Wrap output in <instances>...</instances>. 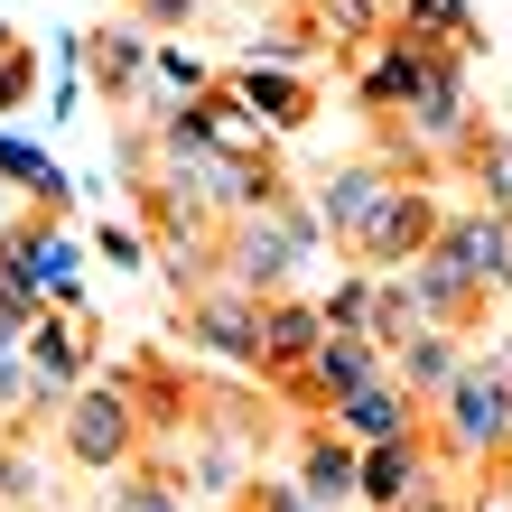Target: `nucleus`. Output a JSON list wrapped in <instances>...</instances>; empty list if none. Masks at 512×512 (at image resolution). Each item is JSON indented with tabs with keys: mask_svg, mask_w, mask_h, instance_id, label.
<instances>
[{
	"mask_svg": "<svg viewBox=\"0 0 512 512\" xmlns=\"http://www.w3.org/2000/svg\"><path fill=\"white\" fill-rule=\"evenodd\" d=\"M438 224H447V205H438L429 187H410V177H401V187L373 205V224L354 233L345 252H354V270H410L419 252L438 243Z\"/></svg>",
	"mask_w": 512,
	"mask_h": 512,
	"instance_id": "3",
	"label": "nucleus"
},
{
	"mask_svg": "<svg viewBox=\"0 0 512 512\" xmlns=\"http://www.w3.org/2000/svg\"><path fill=\"white\" fill-rule=\"evenodd\" d=\"M429 447H438L457 475H466V466H503V457H512V382L494 373V354H485V364L466 354V373L438 391V410H429Z\"/></svg>",
	"mask_w": 512,
	"mask_h": 512,
	"instance_id": "1",
	"label": "nucleus"
},
{
	"mask_svg": "<svg viewBox=\"0 0 512 512\" xmlns=\"http://www.w3.org/2000/svg\"><path fill=\"white\" fill-rule=\"evenodd\" d=\"M103 261L112 270H140V233L131 224H103Z\"/></svg>",
	"mask_w": 512,
	"mask_h": 512,
	"instance_id": "23",
	"label": "nucleus"
},
{
	"mask_svg": "<svg viewBox=\"0 0 512 512\" xmlns=\"http://www.w3.org/2000/svg\"><path fill=\"white\" fill-rule=\"evenodd\" d=\"M317 336H326V308H317V298H261V373L270 382H289L298 364H308V354H317Z\"/></svg>",
	"mask_w": 512,
	"mask_h": 512,
	"instance_id": "11",
	"label": "nucleus"
},
{
	"mask_svg": "<svg viewBox=\"0 0 512 512\" xmlns=\"http://www.w3.org/2000/svg\"><path fill=\"white\" fill-rule=\"evenodd\" d=\"M354 485H364V447H354L336 419H326V429H308V447H298V494H308L317 512H345Z\"/></svg>",
	"mask_w": 512,
	"mask_h": 512,
	"instance_id": "9",
	"label": "nucleus"
},
{
	"mask_svg": "<svg viewBox=\"0 0 512 512\" xmlns=\"http://www.w3.org/2000/svg\"><path fill=\"white\" fill-rule=\"evenodd\" d=\"M28 326H38V298L0 280V354H19V345H28Z\"/></svg>",
	"mask_w": 512,
	"mask_h": 512,
	"instance_id": "21",
	"label": "nucleus"
},
{
	"mask_svg": "<svg viewBox=\"0 0 512 512\" xmlns=\"http://www.w3.org/2000/svg\"><path fill=\"white\" fill-rule=\"evenodd\" d=\"M149 47H159V38H149L140 19H131V28H84V38H75V66L94 75V94L131 103V94H140V75H149Z\"/></svg>",
	"mask_w": 512,
	"mask_h": 512,
	"instance_id": "10",
	"label": "nucleus"
},
{
	"mask_svg": "<svg viewBox=\"0 0 512 512\" xmlns=\"http://www.w3.org/2000/svg\"><path fill=\"white\" fill-rule=\"evenodd\" d=\"M457 373H466V336H457V326H419V336L391 354V382H401L419 410H438V391Z\"/></svg>",
	"mask_w": 512,
	"mask_h": 512,
	"instance_id": "12",
	"label": "nucleus"
},
{
	"mask_svg": "<svg viewBox=\"0 0 512 512\" xmlns=\"http://www.w3.org/2000/svg\"><path fill=\"white\" fill-rule=\"evenodd\" d=\"M10 47H19V28H10V19H0V56H10Z\"/></svg>",
	"mask_w": 512,
	"mask_h": 512,
	"instance_id": "25",
	"label": "nucleus"
},
{
	"mask_svg": "<svg viewBox=\"0 0 512 512\" xmlns=\"http://www.w3.org/2000/svg\"><path fill=\"white\" fill-rule=\"evenodd\" d=\"M289 10H326V0H289Z\"/></svg>",
	"mask_w": 512,
	"mask_h": 512,
	"instance_id": "26",
	"label": "nucleus"
},
{
	"mask_svg": "<svg viewBox=\"0 0 512 512\" xmlns=\"http://www.w3.org/2000/svg\"><path fill=\"white\" fill-rule=\"evenodd\" d=\"M466 159H475V177H485V205H494V215H512V131H475Z\"/></svg>",
	"mask_w": 512,
	"mask_h": 512,
	"instance_id": "17",
	"label": "nucleus"
},
{
	"mask_svg": "<svg viewBox=\"0 0 512 512\" xmlns=\"http://www.w3.org/2000/svg\"><path fill=\"white\" fill-rule=\"evenodd\" d=\"M382 373H391V354L364 336V326H326L317 354H308V364H298L280 391H298V401H317V410H336L345 391H364V382H382Z\"/></svg>",
	"mask_w": 512,
	"mask_h": 512,
	"instance_id": "5",
	"label": "nucleus"
},
{
	"mask_svg": "<svg viewBox=\"0 0 512 512\" xmlns=\"http://www.w3.org/2000/svg\"><path fill=\"white\" fill-rule=\"evenodd\" d=\"M131 19L159 38V28H187V19H196V0H131Z\"/></svg>",
	"mask_w": 512,
	"mask_h": 512,
	"instance_id": "22",
	"label": "nucleus"
},
{
	"mask_svg": "<svg viewBox=\"0 0 512 512\" xmlns=\"http://www.w3.org/2000/svg\"><path fill=\"white\" fill-rule=\"evenodd\" d=\"M429 419H419L410 438H382L364 447V485H354V503L364 512H401V503H429Z\"/></svg>",
	"mask_w": 512,
	"mask_h": 512,
	"instance_id": "6",
	"label": "nucleus"
},
{
	"mask_svg": "<svg viewBox=\"0 0 512 512\" xmlns=\"http://www.w3.org/2000/svg\"><path fill=\"white\" fill-rule=\"evenodd\" d=\"M19 205H28L19 187H0V233H10V224H19Z\"/></svg>",
	"mask_w": 512,
	"mask_h": 512,
	"instance_id": "24",
	"label": "nucleus"
},
{
	"mask_svg": "<svg viewBox=\"0 0 512 512\" xmlns=\"http://www.w3.org/2000/svg\"><path fill=\"white\" fill-rule=\"evenodd\" d=\"M0 187H19L28 205H38V215H56V205H66V168H56L47 149H28V140H10V131H0Z\"/></svg>",
	"mask_w": 512,
	"mask_h": 512,
	"instance_id": "15",
	"label": "nucleus"
},
{
	"mask_svg": "<svg viewBox=\"0 0 512 512\" xmlns=\"http://www.w3.org/2000/svg\"><path fill=\"white\" fill-rule=\"evenodd\" d=\"M103 512H187V485H177L168 466H122L112 494H103Z\"/></svg>",
	"mask_w": 512,
	"mask_h": 512,
	"instance_id": "16",
	"label": "nucleus"
},
{
	"mask_svg": "<svg viewBox=\"0 0 512 512\" xmlns=\"http://www.w3.org/2000/svg\"><path fill=\"white\" fill-rule=\"evenodd\" d=\"M149 75H159V84H168L177 103H205V94H215V75H205V66H196L187 47H149Z\"/></svg>",
	"mask_w": 512,
	"mask_h": 512,
	"instance_id": "19",
	"label": "nucleus"
},
{
	"mask_svg": "<svg viewBox=\"0 0 512 512\" xmlns=\"http://www.w3.org/2000/svg\"><path fill=\"white\" fill-rule=\"evenodd\" d=\"M56 447H66L84 475H122L140 447H149V419H140V401L122 391V373L66 391V410H56Z\"/></svg>",
	"mask_w": 512,
	"mask_h": 512,
	"instance_id": "2",
	"label": "nucleus"
},
{
	"mask_svg": "<svg viewBox=\"0 0 512 512\" xmlns=\"http://www.w3.org/2000/svg\"><path fill=\"white\" fill-rule=\"evenodd\" d=\"M233 94H243V122H261V131H298V122L317 112L308 75H298V66H261V56L233 75Z\"/></svg>",
	"mask_w": 512,
	"mask_h": 512,
	"instance_id": "13",
	"label": "nucleus"
},
{
	"mask_svg": "<svg viewBox=\"0 0 512 512\" xmlns=\"http://www.w3.org/2000/svg\"><path fill=\"white\" fill-rule=\"evenodd\" d=\"M373 289H382V270H345V280L317 298L326 326H373Z\"/></svg>",
	"mask_w": 512,
	"mask_h": 512,
	"instance_id": "18",
	"label": "nucleus"
},
{
	"mask_svg": "<svg viewBox=\"0 0 512 512\" xmlns=\"http://www.w3.org/2000/svg\"><path fill=\"white\" fill-rule=\"evenodd\" d=\"M0 457H10V429H0Z\"/></svg>",
	"mask_w": 512,
	"mask_h": 512,
	"instance_id": "27",
	"label": "nucleus"
},
{
	"mask_svg": "<svg viewBox=\"0 0 512 512\" xmlns=\"http://www.w3.org/2000/svg\"><path fill=\"white\" fill-rule=\"evenodd\" d=\"M391 187H401V177H391L382 159H345V168H326L317 177V233H336V243H354V233H364L373 224V205L391 196Z\"/></svg>",
	"mask_w": 512,
	"mask_h": 512,
	"instance_id": "8",
	"label": "nucleus"
},
{
	"mask_svg": "<svg viewBox=\"0 0 512 512\" xmlns=\"http://www.w3.org/2000/svg\"><path fill=\"white\" fill-rule=\"evenodd\" d=\"M187 336L205 345V354H224V364H261V298H243V289H196L187 298Z\"/></svg>",
	"mask_w": 512,
	"mask_h": 512,
	"instance_id": "7",
	"label": "nucleus"
},
{
	"mask_svg": "<svg viewBox=\"0 0 512 512\" xmlns=\"http://www.w3.org/2000/svg\"><path fill=\"white\" fill-rule=\"evenodd\" d=\"M429 252L457 270V280L485 298V308H494V298H512V215H494V205H466V215H447Z\"/></svg>",
	"mask_w": 512,
	"mask_h": 512,
	"instance_id": "4",
	"label": "nucleus"
},
{
	"mask_svg": "<svg viewBox=\"0 0 512 512\" xmlns=\"http://www.w3.org/2000/svg\"><path fill=\"white\" fill-rule=\"evenodd\" d=\"M419 419H429V410H419V401H410V391L391 382V373H382V382H364V391H345V401H336V429H345L354 447H382V438H410Z\"/></svg>",
	"mask_w": 512,
	"mask_h": 512,
	"instance_id": "14",
	"label": "nucleus"
},
{
	"mask_svg": "<svg viewBox=\"0 0 512 512\" xmlns=\"http://www.w3.org/2000/svg\"><path fill=\"white\" fill-rule=\"evenodd\" d=\"M28 94H38V47H10V56H0V112H10V103H28Z\"/></svg>",
	"mask_w": 512,
	"mask_h": 512,
	"instance_id": "20",
	"label": "nucleus"
}]
</instances>
